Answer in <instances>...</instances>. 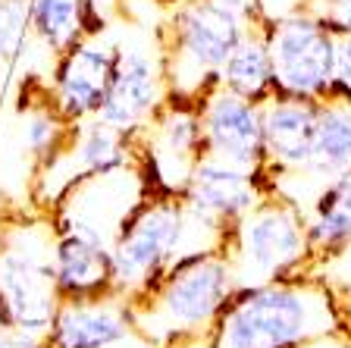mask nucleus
<instances>
[{
	"instance_id": "nucleus-1",
	"label": "nucleus",
	"mask_w": 351,
	"mask_h": 348,
	"mask_svg": "<svg viewBox=\"0 0 351 348\" xmlns=\"http://www.w3.org/2000/svg\"><path fill=\"white\" fill-rule=\"evenodd\" d=\"M342 329L339 292L314 270L239 289L210 333L213 348H304Z\"/></svg>"
},
{
	"instance_id": "nucleus-2",
	"label": "nucleus",
	"mask_w": 351,
	"mask_h": 348,
	"mask_svg": "<svg viewBox=\"0 0 351 348\" xmlns=\"http://www.w3.org/2000/svg\"><path fill=\"white\" fill-rule=\"evenodd\" d=\"M226 235L229 232L189 211L182 195L151 192L110 245V289L132 305L179 261L191 254L219 251L226 245Z\"/></svg>"
},
{
	"instance_id": "nucleus-3",
	"label": "nucleus",
	"mask_w": 351,
	"mask_h": 348,
	"mask_svg": "<svg viewBox=\"0 0 351 348\" xmlns=\"http://www.w3.org/2000/svg\"><path fill=\"white\" fill-rule=\"evenodd\" d=\"M239 292L226 251H204L179 261L147 295L132 301L135 333L154 348L210 336L219 314Z\"/></svg>"
},
{
	"instance_id": "nucleus-4",
	"label": "nucleus",
	"mask_w": 351,
	"mask_h": 348,
	"mask_svg": "<svg viewBox=\"0 0 351 348\" xmlns=\"http://www.w3.org/2000/svg\"><path fill=\"white\" fill-rule=\"evenodd\" d=\"M57 226L51 213H0V308L10 329L47 336L60 308L53 279Z\"/></svg>"
},
{
	"instance_id": "nucleus-5",
	"label": "nucleus",
	"mask_w": 351,
	"mask_h": 348,
	"mask_svg": "<svg viewBox=\"0 0 351 348\" xmlns=\"http://www.w3.org/2000/svg\"><path fill=\"white\" fill-rule=\"evenodd\" d=\"M241 25L213 0H182L160 29V63L169 97L197 101L219 85V69L239 44Z\"/></svg>"
},
{
	"instance_id": "nucleus-6",
	"label": "nucleus",
	"mask_w": 351,
	"mask_h": 348,
	"mask_svg": "<svg viewBox=\"0 0 351 348\" xmlns=\"http://www.w3.org/2000/svg\"><path fill=\"white\" fill-rule=\"evenodd\" d=\"M223 251L229 257L239 289L304 273L314 261L304 211L279 192H270L254 211L245 213L229 229Z\"/></svg>"
},
{
	"instance_id": "nucleus-7",
	"label": "nucleus",
	"mask_w": 351,
	"mask_h": 348,
	"mask_svg": "<svg viewBox=\"0 0 351 348\" xmlns=\"http://www.w3.org/2000/svg\"><path fill=\"white\" fill-rule=\"evenodd\" d=\"M147 195H151V185L138 163H132L123 170L75 179L47 213L57 232H75L110 248Z\"/></svg>"
},
{
	"instance_id": "nucleus-8",
	"label": "nucleus",
	"mask_w": 351,
	"mask_h": 348,
	"mask_svg": "<svg viewBox=\"0 0 351 348\" xmlns=\"http://www.w3.org/2000/svg\"><path fill=\"white\" fill-rule=\"evenodd\" d=\"M267 51L273 69V97L326 101L336 63V32L311 10L267 22Z\"/></svg>"
},
{
	"instance_id": "nucleus-9",
	"label": "nucleus",
	"mask_w": 351,
	"mask_h": 348,
	"mask_svg": "<svg viewBox=\"0 0 351 348\" xmlns=\"http://www.w3.org/2000/svg\"><path fill=\"white\" fill-rule=\"evenodd\" d=\"M135 163L151 192L182 195L197 160L204 157V129L197 101L167 97L163 107L135 132Z\"/></svg>"
},
{
	"instance_id": "nucleus-10",
	"label": "nucleus",
	"mask_w": 351,
	"mask_h": 348,
	"mask_svg": "<svg viewBox=\"0 0 351 348\" xmlns=\"http://www.w3.org/2000/svg\"><path fill=\"white\" fill-rule=\"evenodd\" d=\"M273 192L263 170H241L213 157H201L182 189V201L210 226L229 232Z\"/></svg>"
},
{
	"instance_id": "nucleus-11",
	"label": "nucleus",
	"mask_w": 351,
	"mask_h": 348,
	"mask_svg": "<svg viewBox=\"0 0 351 348\" xmlns=\"http://www.w3.org/2000/svg\"><path fill=\"white\" fill-rule=\"evenodd\" d=\"M204 157L241 170H263V104L245 101L217 85L201 97Z\"/></svg>"
},
{
	"instance_id": "nucleus-12",
	"label": "nucleus",
	"mask_w": 351,
	"mask_h": 348,
	"mask_svg": "<svg viewBox=\"0 0 351 348\" xmlns=\"http://www.w3.org/2000/svg\"><path fill=\"white\" fill-rule=\"evenodd\" d=\"M167 97L169 91L160 57H151L145 51H119L113 82L95 119L113 126L123 135H135L163 107Z\"/></svg>"
},
{
	"instance_id": "nucleus-13",
	"label": "nucleus",
	"mask_w": 351,
	"mask_h": 348,
	"mask_svg": "<svg viewBox=\"0 0 351 348\" xmlns=\"http://www.w3.org/2000/svg\"><path fill=\"white\" fill-rule=\"evenodd\" d=\"M117 47L110 44L82 41L69 47L66 54L57 57L53 66V79L47 85L51 101L69 123H88L95 119L101 110L107 88L113 82V69H117Z\"/></svg>"
},
{
	"instance_id": "nucleus-14",
	"label": "nucleus",
	"mask_w": 351,
	"mask_h": 348,
	"mask_svg": "<svg viewBox=\"0 0 351 348\" xmlns=\"http://www.w3.org/2000/svg\"><path fill=\"white\" fill-rule=\"evenodd\" d=\"M138 339L132 308L117 292L95 298H63L47 329L51 348H119Z\"/></svg>"
},
{
	"instance_id": "nucleus-15",
	"label": "nucleus",
	"mask_w": 351,
	"mask_h": 348,
	"mask_svg": "<svg viewBox=\"0 0 351 348\" xmlns=\"http://www.w3.org/2000/svg\"><path fill=\"white\" fill-rule=\"evenodd\" d=\"M320 101L270 97L263 104V173L270 182L298 176L311 163Z\"/></svg>"
},
{
	"instance_id": "nucleus-16",
	"label": "nucleus",
	"mask_w": 351,
	"mask_h": 348,
	"mask_svg": "<svg viewBox=\"0 0 351 348\" xmlns=\"http://www.w3.org/2000/svg\"><path fill=\"white\" fill-rule=\"evenodd\" d=\"M348 173H351V104L320 101L311 163H307L304 173L276 179L273 182V192L282 189V185H298L301 182V195L295 204L304 211V204L311 201L326 182L339 179V176H348Z\"/></svg>"
},
{
	"instance_id": "nucleus-17",
	"label": "nucleus",
	"mask_w": 351,
	"mask_h": 348,
	"mask_svg": "<svg viewBox=\"0 0 351 348\" xmlns=\"http://www.w3.org/2000/svg\"><path fill=\"white\" fill-rule=\"evenodd\" d=\"M53 279H57L60 298H95L113 292L110 289V248L75 232H57Z\"/></svg>"
},
{
	"instance_id": "nucleus-18",
	"label": "nucleus",
	"mask_w": 351,
	"mask_h": 348,
	"mask_svg": "<svg viewBox=\"0 0 351 348\" xmlns=\"http://www.w3.org/2000/svg\"><path fill=\"white\" fill-rule=\"evenodd\" d=\"M101 29L104 16L97 13L95 0H32V35L53 57L97 38Z\"/></svg>"
},
{
	"instance_id": "nucleus-19",
	"label": "nucleus",
	"mask_w": 351,
	"mask_h": 348,
	"mask_svg": "<svg viewBox=\"0 0 351 348\" xmlns=\"http://www.w3.org/2000/svg\"><path fill=\"white\" fill-rule=\"evenodd\" d=\"M304 226L314 261L332 257L351 245V173L326 182L304 204Z\"/></svg>"
},
{
	"instance_id": "nucleus-20",
	"label": "nucleus",
	"mask_w": 351,
	"mask_h": 348,
	"mask_svg": "<svg viewBox=\"0 0 351 348\" xmlns=\"http://www.w3.org/2000/svg\"><path fill=\"white\" fill-rule=\"evenodd\" d=\"M219 85L232 95L254 104H267L273 97V69L267 51V19L245 25L239 44L232 47L229 60L219 69Z\"/></svg>"
},
{
	"instance_id": "nucleus-21",
	"label": "nucleus",
	"mask_w": 351,
	"mask_h": 348,
	"mask_svg": "<svg viewBox=\"0 0 351 348\" xmlns=\"http://www.w3.org/2000/svg\"><path fill=\"white\" fill-rule=\"evenodd\" d=\"M19 116H22V126H19L22 148L35 160V170L53 163L66 148L73 145L75 123H69V119L53 107L47 88H41V97H32L29 91H22Z\"/></svg>"
},
{
	"instance_id": "nucleus-22",
	"label": "nucleus",
	"mask_w": 351,
	"mask_h": 348,
	"mask_svg": "<svg viewBox=\"0 0 351 348\" xmlns=\"http://www.w3.org/2000/svg\"><path fill=\"white\" fill-rule=\"evenodd\" d=\"M32 38V0H0V69L19 60Z\"/></svg>"
},
{
	"instance_id": "nucleus-23",
	"label": "nucleus",
	"mask_w": 351,
	"mask_h": 348,
	"mask_svg": "<svg viewBox=\"0 0 351 348\" xmlns=\"http://www.w3.org/2000/svg\"><path fill=\"white\" fill-rule=\"evenodd\" d=\"M326 101L351 104V35H336V63Z\"/></svg>"
},
{
	"instance_id": "nucleus-24",
	"label": "nucleus",
	"mask_w": 351,
	"mask_h": 348,
	"mask_svg": "<svg viewBox=\"0 0 351 348\" xmlns=\"http://www.w3.org/2000/svg\"><path fill=\"white\" fill-rule=\"evenodd\" d=\"M311 270L317 276H323L336 292L351 295V245L342 248L339 254H332V257H323V261L311 264Z\"/></svg>"
},
{
	"instance_id": "nucleus-25",
	"label": "nucleus",
	"mask_w": 351,
	"mask_h": 348,
	"mask_svg": "<svg viewBox=\"0 0 351 348\" xmlns=\"http://www.w3.org/2000/svg\"><path fill=\"white\" fill-rule=\"evenodd\" d=\"M311 13L336 35H351V0H320Z\"/></svg>"
},
{
	"instance_id": "nucleus-26",
	"label": "nucleus",
	"mask_w": 351,
	"mask_h": 348,
	"mask_svg": "<svg viewBox=\"0 0 351 348\" xmlns=\"http://www.w3.org/2000/svg\"><path fill=\"white\" fill-rule=\"evenodd\" d=\"M0 348H51V345H47V336H35V333H19V329H10V333L0 339Z\"/></svg>"
},
{
	"instance_id": "nucleus-27",
	"label": "nucleus",
	"mask_w": 351,
	"mask_h": 348,
	"mask_svg": "<svg viewBox=\"0 0 351 348\" xmlns=\"http://www.w3.org/2000/svg\"><path fill=\"white\" fill-rule=\"evenodd\" d=\"M304 348H351V336L345 333V329H339V333H329V336H323V339L307 342Z\"/></svg>"
},
{
	"instance_id": "nucleus-28",
	"label": "nucleus",
	"mask_w": 351,
	"mask_h": 348,
	"mask_svg": "<svg viewBox=\"0 0 351 348\" xmlns=\"http://www.w3.org/2000/svg\"><path fill=\"white\" fill-rule=\"evenodd\" d=\"M163 348H213L210 345V336H191V339H179V342H169Z\"/></svg>"
},
{
	"instance_id": "nucleus-29",
	"label": "nucleus",
	"mask_w": 351,
	"mask_h": 348,
	"mask_svg": "<svg viewBox=\"0 0 351 348\" xmlns=\"http://www.w3.org/2000/svg\"><path fill=\"white\" fill-rule=\"evenodd\" d=\"M339 301H342V329L351 336V295L339 292Z\"/></svg>"
},
{
	"instance_id": "nucleus-30",
	"label": "nucleus",
	"mask_w": 351,
	"mask_h": 348,
	"mask_svg": "<svg viewBox=\"0 0 351 348\" xmlns=\"http://www.w3.org/2000/svg\"><path fill=\"white\" fill-rule=\"evenodd\" d=\"M10 333V323H7V317H3V308H0V339Z\"/></svg>"
}]
</instances>
